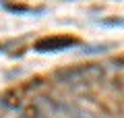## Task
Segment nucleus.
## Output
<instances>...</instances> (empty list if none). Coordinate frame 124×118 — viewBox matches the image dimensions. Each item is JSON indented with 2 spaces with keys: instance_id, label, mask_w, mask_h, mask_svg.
I'll return each instance as SVG.
<instances>
[{
  "instance_id": "nucleus-1",
  "label": "nucleus",
  "mask_w": 124,
  "mask_h": 118,
  "mask_svg": "<svg viewBox=\"0 0 124 118\" xmlns=\"http://www.w3.org/2000/svg\"><path fill=\"white\" fill-rule=\"evenodd\" d=\"M70 46H75L72 39H44V42L37 44V50H50V52H54V50L70 48Z\"/></svg>"
}]
</instances>
